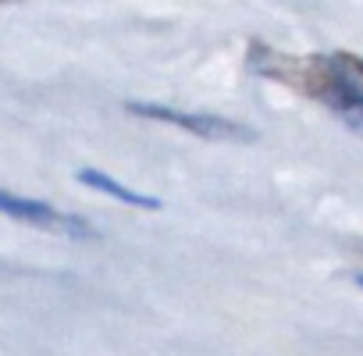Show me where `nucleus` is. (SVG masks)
Listing matches in <instances>:
<instances>
[{
	"instance_id": "obj_6",
	"label": "nucleus",
	"mask_w": 363,
	"mask_h": 356,
	"mask_svg": "<svg viewBox=\"0 0 363 356\" xmlns=\"http://www.w3.org/2000/svg\"><path fill=\"white\" fill-rule=\"evenodd\" d=\"M352 282H356V285H359V289H363V274H356V278H352Z\"/></svg>"
},
{
	"instance_id": "obj_1",
	"label": "nucleus",
	"mask_w": 363,
	"mask_h": 356,
	"mask_svg": "<svg viewBox=\"0 0 363 356\" xmlns=\"http://www.w3.org/2000/svg\"><path fill=\"white\" fill-rule=\"evenodd\" d=\"M250 68L285 82L289 89L320 100L352 128L363 132V79L335 54V57H289L267 47H250Z\"/></svg>"
},
{
	"instance_id": "obj_5",
	"label": "nucleus",
	"mask_w": 363,
	"mask_h": 356,
	"mask_svg": "<svg viewBox=\"0 0 363 356\" xmlns=\"http://www.w3.org/2000/svg\"><path fill=\"white\" fill-rule=\"evenodd\" d=\"M338 57H342V61H345V65H349V68H352V72L363 79V57H356V54H338Z\"/></svg>"
},
{
	"instance_id": "obj_2",
	"label": "nucleus",
	"mask_w": 363,
	"mask_h": 356,
	"mask_svg": "<svg viewBox=\"0 0 363 356\" xmlns=\"http://www.w3.org/2000/svg\"><path fill=\"white\" fill-rule=\"evenodd\" d=\"M128 114H139V118H153V121H164V125H178V128H186L200 139H239V143H250L257 139L253 128L246 125H235L228 118H214V114H189V111H178V107H164V104H125Z\"/></svg>"
},
{
	"instance_id": "obj_3",
	"label": "nucleus",
	"mask_w": 363,
	"mask_h": 356,
	"mask_svg": "<svg viewBox=\"0 0 363 356\" xmlns=\"http://www.w3.org/2000/svg\"><path fill=\"white\" fill-rule=\"evenodd\" d=\"M0 211L15 221H26L33 228H43V232H61V235H75V239H93V228L89 221L75 218V214H65L43 200H22L15 193H0Z\"/></svg>"
},
{
	"instance_id": "obj_4",
	"label": "nucleus",
	"mask_w": 363,
	"mask_h": 356,
	"mask_svg": "<svg viewBox=\"0 0 363 356\" xmlns=\"http://www.w3.org/2000/svg\"><path fill=\"white\" fill-rule=\"evenodd\" d=\"M79 182L89 186V189H96V193H104V196H111V200H118V204H125V207L160 211V200H157V196H143V193H135V189L114 182L111 174H104V171H96V167H82V171H79Z\"/></svg>"
}]
</instances>
